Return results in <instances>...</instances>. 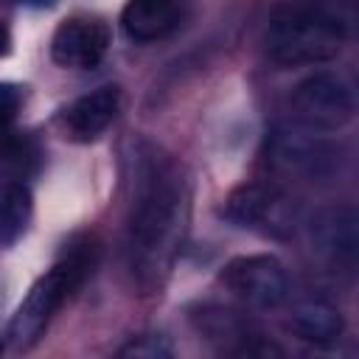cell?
Segmentation results:
<instances>
[{
	"instance_id": "6da1fadb",
	"label": "cell",
	"mask_w": 359,
	"mask_h": 359,
	"mask_svg": "<svg viewBox=\"0 0 359 359\" xmlns=\"http://www.w3.org/2000/svg\"><path fill=\"white\" fill-rule=\"evenodd\" d=\"M188 227V188L180 168L154 151L140 160L129 219V266L143 292L163 286Z\"/></svg>"
},
{
	"instance_id": "7a4b0ae2",
	"label": "cell",
	"mask_w": 359,
	"mask_h": 359,
	"mask_svg": "<svg viewBox=\"0 0 359 359\" xmlns=\"http://www.w3.org/2000/svg\"><path fill=\"white\" fill-rule=\"evenodd\" d=\"M348 36V22L334 3H292L283 6L266 31L269 56L278 65H320L334 59Z\"/></svg>"
},
{
	"instance_id": "3957f363",
	"label": "cell",
	"mask_w": 359,
	"mask_h": 359,
	"mask_svg": "<svg viewBox=\"0 0 359 359\" xmlns=\"http://www.w3.org/2000/svg\"><path fill=\"white\" fill-rule=\"evenodd\" d=\"M266 154L275 171L317 182L328 180L339 168V149L334 140H328L320 129H311L306 123H280L269 132Z\"/></svg>"
},
{
	"instance_id": "277c9868",
	"label": "cell",
	"mask_w": 359,
	"mask_h": 359,
	"mask_svg": "<svg viewBox=\"0 0 359 359\" xmlns=\"http://www.w3.org/2000/svg\"><path fill=\"white\" fill-rule=\"evenodd\" d=\"M84 275H87V255L73 252L31 286V292L25 294V300L20 303L11 320V339L17 348H25L39 339L56 309L67 300V294L81 283Z\"/></svg>"
},
{
	"instance_id": "5b68a950",
	"label": "cell",
	"mask_w": 359,
	"mask_h": 359,
	"mask_svg": "<svg viewBox=\"0 0 359 359\" xmlns=\"http://www.w3.org/2000/svg\"><path fill=\"white\" fill-rule=\"evenodd\" d=\"M311 255L334 275H351L359 258V216L351 205L320 208L306 224Z\"/></svg>"
},
{
	"instance_id": "8992f818",
	"label": "cell",
	"mask_w": 359,
	"mask_h": 359,
	"mask_svg": "<svg viewBox=\"0 0 359 359\" xmlns=\"http://www.w3.org/2000/svg\"><path fill=\"white\" fill-rule=\"evenodd\" d=\"M292 107L300 123L320 132H331L353 118L356 101L351 84L339 73L317 70L292 90Z\"/></svg>"
},
{
	"instance_id": "52a82bcc",
	"label": "cell",
	"mask_w": 359,
	"mask_h": 359,
	"mask_svg": "<svg viewBox=\"0 0 359 359\" xmlns=\"http://www.w3.org/2000/svg\"><path fill=\"white\" fill-rule=\"evenodd\" d=\"M224 283L255 309H278L289 297V278L272 255H244L227 264Z\"/></svg>"
},
{
	"instance_id": "ba28073f",
	"label": "cell",
	"mask_w": 359,
	"mask_h": 359,
	"mask_svg": "<svg viewBox=\"0 0 359 359\" xmlns=\"http://www.w3.org/2000/svg\"><path fill=\"white\" fill-rule=\"evenodd\" d=\"M109 48V28L93 17L65 20L50 42V56L62 67H95Z\"/></svg>"
},
{
	"instance_id": "9c48e42d",
	"label": "cell",
	"mask_w": 359,
	"mask_h": 359,
	"mask_svg": "<svg viewBox=\"0 0 359 359\" xmlns=\"http://www.w3.org/2000/svg\"><path fill=\"white\" fill-rule=\"evenodd\" d=\"M224 213L238 227L283 233L289 227V205L286 199L266 185H241L227 196Z\"/></svg>"
},
{
	"instance_id": "30bf717a",
	"label": "cell",
	"mask_w": 359,
	"mask_h": 359,
	"mask_svg": "<svg viewBox=\"0 0 359 359\" xmlns=\"http://www.w3.org/2000/svg\"><path fill=\"white\" fill-rule=\"evenodd\" d=\"M123 31L135 42H154L180 22V0H129L121 14Z\"/></svg>"
},
{
	"instance_id": "8fae6325",
	"label": "cell",
	"mask_w": 359,
	"mask_h": 359,
	"mask_svg": "<svg viewBox=\"0 0 359 359\" xmlns=\"http://www.w3.org/2000/svg\"><path fill=\"white\" fill-rule=\"evenodd\" d=\"M118 109H121V90L118 87H98V90L81 95L65 112V123H67L73 137L90 140V137L101 135L115 121Z\"/></svg>"
},
{
	"instance_id": "7c38bea8",
	"label": "cell",
	"mask_w": 359,
	"mask_h": 359,
	"mask_svg": "<svg viewBox=\"0 0 359 359\" xmlns=\"http://www.w3.org/2000/svg\"><path fill=\"white\" fill-rule=\"evenodd\" d=\"M289 328L297 339L303 342H314V345H328L342 334V314L337 306H331L328 300L320 297H309L300 300L292 309L289 317Z\"/></svg>"
},
{
	"instance_id": "4fadbf2b",
	"label": "cell",
	"mask_w": 359,
	"mask_h": 359,
	"mask_svg": "<svg viewBox=\"0 0 359 359\" xmlns=\"http://www.w3.org/2000/svg\"><path fill=\"white\" fill-rule=\"evenodd\" d=\"M31 191L22 182H0V244H14L31 222Z\"/></svg>"
},
{
	"instance_id": "5bb4252c",
	"label": "cell",
	"mask_w": 359,
	"mask_h": 359,
	"mask_svg": "<svg viewBox=\"0 0 359 359\" xmlns=\"http://www.w3.org/2000/svg\"><path fill=\"white\" fill-rule=\"evenodd\" d=\"M168 348L160 345L157 337H140V339H132V345H126L121 351V356H165Z\"/></svg>"
},
{
	"instance_id": "9a60e30c",
	"label": "cell",
	"mask_w": 359,
	"mask_h": 359,
	"mask_svg": "<svg viewBox=\"0 0 359 359\" xmlns=\"http://www.w3.org/2000/svg\"><path fill=\"white\" fill-rule=\"evenodd\" d=\"M20 109V93L11 84H0V129L17 115Z\"/></svg>"
},
{
	"instance_id": "2e32d148",
	"label": "cell",
	"mask_w": 359,
	"mask_h": 359,
	"mask_svg": "<svg viewBox=\"0 0 359 359\" xmlns=\"http://www.w3.org/2000/svg\"><path fill=\"white\" fill-rule=\"evenodd\" d=\"M8 45H11V34H8L6 22H0V56L8 53Z\"/></svg>"
},
{
	"instance_id": "e0dca14e",
	"label": "cell",
	"mask_w": 359,
	"mask_h": 359,
	"mask_svg": "<svg viewBox=\"0 0 359 359\" xmlns=\"http://www.w3.org/2000/svg\"><path fill=\"white\" fill-rule=\"evenodd\" d=\"M20 3H28V6H48L50 0H20Z\"/></svg>"
}]
</instances>
